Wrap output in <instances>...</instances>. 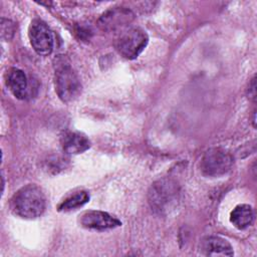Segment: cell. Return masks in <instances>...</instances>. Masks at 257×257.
<instances>
[{
  "instance_id": "cell-12",
  "label": "cell",
  "mask_w": 257,
  "mask_h": 257,
  "mask_svg": "<svg viewBox=\"0 0 257 257\" xmlns=\"http://www.w3.org/2000/svg\"><path fill=\"white\" fill-rule=\"evenodd\" d=\"M254 221V212L251 206L240 204L236 206L230 214V222L239 230H243L252 225Z\"/></svg>"
},
{
  "instance_id": "cell-8",
  "label": "cell",
  "mask_w": 257,
  "mask_h": 257,
  "mask_svg": "<svg viewBox=\"0 0 257 257\" xmlns=\"http://www.w3.org/2000/svg\"><path fill=\"white\" fill-rule=\"evenodd\" d=\"M78 221L82 227L93 230H108L121 225V222L117 218L106 212L95 210L83 212L79 215Z\"/></svg>"
},
{
  "instance_id": "cell-6",
  "label": "cell",
  "mask_w": 257,
  "mask_h": 257,
  "mask_svg": "<svg viewBox=\"0 0 257 257\" xmlns=\"http://www.w3.org/2000/svg\"><path fill=\"white\" fill-rule=\"evenodd\" d=\"M30 43L39 55H48L53 50V35L45 22L34 19L28 29Z\"/></svg>"
},
{
  "instance_id": "cell-11",
  "label": "cell",
  "mask_w": 257,
  "mask_h": 257,
  "mask_svg": "<svg viewBox=\"0 0 257 257\" xmlns=\"http://www.w3.org/2000/svg\"><path fill=\"white\" fill-rule=\"evenodd\" d=\"M6 85L16 98L24 99L27 96V78L25 73L21 69L11 68L7 72Z\"/></svg>"
},
{
  "instance_id": "cell-14",
  "label": "cell",
  "mask_w": 257,
  "mask_h": 257,
  "mask_svg": "<svg viewBox=\"0 0 257 257\" xmlns=\"http://www.w3.org/2000/svg\"><path fill=\"white\" fill-rule=\"evenodd\" d=\"M14 33V25L13 23H11L9 20H5L2 19V23H1V35L2 38L5 39H10L11 36Z\"/></svg>"
},
{
  "instance_id": "cell-13",
  "label": "cell",
  "mask_w": 257,
  "mask_h": 257,
  "mask_svg": "<svg viewBox=\"0 0 257 257\" xmlns=\"http://www.w3.org/2000/svg\"><path fill=\"white\" fill-rule=\"evenodd\" d=\"M88 201H89V194L85 191H79L68 196L66 199H64L58 205V211L67 212V211L75 210L79 207H82Z\"/></svg>"
},
{
  "instance_id": "cell-15",
  "label": "cell",
  "mask_w": 257,
  "mask_h": 257,
  "mask_svg": "<svg viewBox=\"0 0 257 257\" xmlns=\"http://www.w3.org/2000/svg\"><path fill=\"white\" fill-rule=\"evenodd\" d=\"M249 97L255 99L256 96V84H255V77L251 79V83L249 84Z\"/></svg>"
},
{
  "instance_id": "cell-7",
  "label": "cell",
  "mask_w": 257,
  "mask_h": 257,
  "mask_svg": "<svg viewBox=\"0 0 257 257\" xmlns=\"http://www.w3.org/2000/svg\"><path fill=\"white\" fill-rule=\"evenodd\" d=\"M135 18L132 10L123 7L112 8L104 12L99 18L98 24L102 30L116 31L126 27Z\"/></svg>"
},
{
  "instance_id": "cell-2",
  "label": "cell",
  "mask_w": 257,
  "mask_h": 257,
  "mask_svg": "<svg viewBox=\"0 0 257 257\" xmlns=\"http://www.w3.org/2000/svg\"><path fill=\"white\" fill-rule=\"evenodd\" d=\"M180 198L181 191L178 183L169 178L155 182L148 194L152 209L160 215H168L173 212L179 206Z\"/></svg>"
},
{
  "instance_id": "cell-3",
  "label": "cell",
  "mask_w": 257,
  "mask_h": 257,
  "mask_svg": "<svg viewBox=\"0 0 257 257\" xmlns=\"http://www.w3.org/2000/svg\"><path fill=\"white\" fill-rule=\"evenodd\" d=\"M55 91L64 102L76 99L81 92V83L72 67L64 59L56 62L54 73Z\"/></svg>"
},
{
  "instance_id": "cell-1",
  "label": "cell",
  "mask_w": 257,
  "mask_h": 257,
  "mask_svg": "<svg viewBox=\"0 0 257 257\" xmlns=\"http://www.w3.org/2000/svg\"><path fill=\"white\" fill-rule=\"evenodd\" d=\"M45 206L46 199L43 191L33 184L19 189L11 199L12 211L24 219H35L41 216Z\"/></svg>"
},
{
  "instance_id": "cell-4",
  "label": "cell",
  "mask_w": 257,
  "mask_h": 257,
  "mask_svg": "<svg viewBox=\"0 0 257 257\" xmlns=\"http://www.w3.org/2000/svg\"><path fill=\"white\" fill-rule=\"evenodd\" d=\"M233 165L230 153L220 148L208 150L201 160V171L207 177H220L228 173Z\"/></svg>"
},
{
  "instance_id": "cell-9",
  "label": "cell",
  "mask_w": 257,
  "mask_h": 257,
  "mask_svg": "<svg viewBox=\"0 0 257 257\" xmlns=\"http://www.w3.org/2000/svg\"><path fill=\"white\" fill-rule=\"evenodd\" d=\"M200 251L207 256H232L233 247L224 238L207 236L200 242Z\"/></svg>"
},
{
  "instance_id": "cell-10",
  "label": "cell",
  "mask_w": 257,
  "mask_h": 257,
  "mask_svg": "<svg viewBox=\"0 0 257 257\" xmlns=\"http://www.w3.org/2000/svg\"><path fill=\"white\" fill-rule=\"evenodd\" d=\"M61 147L64 153L77 155L88 150L90 142L81 133L66 132L61 137Z\"/></svg>"
},
{
  "instance_id": "cell-5",
  "label": "cell",
  "mask_w": 257,
  "mask_h": 257,
  "mask_svg": "<svg viewBox=\"0 0 257 257\" xmlns=\"http://www.w3.org/2000/svg\"><path fill=\"white\" fill-rule=\"evenodd\" d=\"M148 41V35L143 29L131 28L121 33L116 42V49L124 58L135 59L145 49Z\"/></svg>"
}]
</instances>
